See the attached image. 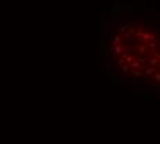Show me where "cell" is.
<instances>
[{
  "label": "cell",
  "mask_w": 160,
  "mask_h": 144,
  "mask_svg": "<svg viewBox=\"0 0 160 144\" xmlns=\"http://www.w3.org/2000/svg\"><path fill=\"white\" fill-rule=\"evenodd\" d=\"M124 38H126V40H128V42H134V40H135L134 32H127L126 35H124Z\"/></svg>",
  "instance_id": "1"
},
{
  "label": "cell",
  "mask_w": 160,
  "mask_h": 144,
  "mask_svg": "<svg viewBox=\"0 0 160 144\" xmlns=\"http://www.w3.org/2000/svg\"><path fill=\"white\" fill-rule=\"evenodd\" d=\"M119 42H120V36H115V38H113V42H112V46H110V49L119 46Z\"/></svg>",
  "instance_id": "2"
},
{
  "label": "cell",
  "mask_w": 160,
  "mask_h": 144,
  "mask_svg": "<svg viewBox=\"0 0 160 144\" xmlns=\"http://www.w3.org/2000/svg\"><path fill=\"white\" fill-rule=\"evenodd\" d=\"M134 36H135V39H139V38H142V36H143V31H142V28H141V26L138 28L137 33H135Z\"/></svg>",
  "instance_id": "3"
},
{
  "label": "cell",
  "mask_w": 160,
  "mask_h": 144,
  "mask_svg": "<svg viewBox=\"0 0 160 144\" xmlns=\"http://www.w3.org/2000/svg\"><path fill=\"white\" fill-rule=\"evenodd\" d=\"M124 29H126V28H124V25H119V26H117V29H116V32H117V33H121V32H124Z\"/></svg>",
  "instance_id": "4"
},
{
  "label": "cell",
  "mask_w": 160,
  "mask_h": 144,
  "mask_svg": "<svg viewBox=\"0 0 160 144\" xmlns=\"http://www.w3.org/2000/svg\"><path fill=\"white\" fill-rule=\"evenodd\" d=\"M153 72H154L153 66H150V68H148V69H145V73H146V75H150V73H153Z\"/></svg>",
  "instance_id": "5"
},
{
  "label": "cell",
  "mask_w": 160,
  "mask_h": 144,
  "mask_svg": "<svg viewBox=\"0 0 160 144\" xmlns=\"http://www.w3.org/2000/svg\"><path fill=\"white\" fill-rule=\"evenodd\" d=\"M157 43H159L157 40H156V42H154V40H152V42H150V44H149V47H150V49H154V47L157 46Z\"/></svg>",
  "instance_id": "6"
},
{
  "label": "cell",
  "mask_w": 160,
  "mask_h": 144,
  "mask_svg": "<svg viewBox=\"0 0 160 144\" xmlns=\"http://www.w3.org/2000/svg\"><path fill=\"white\" fill-rule=\"evenodd\" d=\"M139 53H145V51H146V46H139Z\"/></svg>",
  "instance_id": "7"
},
{
  "label": "cell",
  "mask_w": 160,
  "mask_h": 144,
  "mask_svg": "<svg viewBox=\"0 0 160 144\" xmlns=\"http://www.w3.org/2000/svg\"><path fill=\"white\" fill-rule=\"evenodd\" d=\"M157 58H152V60H150V65H156V64H157Z\"/></svg>",
  "instance_id": "8"
},
{
  "label": "cell",
  "mask_w": 160,
  "mask_h": 144,
  "mask_svg": "<svg viewBox=\"0 0 160 144\" xmlns=\"http://www.w3.org/2000/svg\"><path fill=\"white\" fill-rule=\"evenodd\" d=\"M132 66H134V68H139V66H141V64H139L138 61H134V62H132Z\"/></svg>",
  "instance_id": "9"
},
{
  "label": "cell",
  "mask_w": 160,
  "mask_h": 144,
  "mask_svg": "<svg viewBox=\"0 0 160 144\" xmlns=\"http://www.w3.org/2000/svg\"><path fill=\"white\" fill-rule=\"evenodd\" d=\"M138 62H139V64H143V62H145V61H146V60H145V58H143V57H139V58H138Z\"/></svg>",
  "instance_id": "10"
},
{
  "label": "cell",
  "mask_w": 160,
  "mask_h": 144,
  "mask_svg": "<svg viewBox=\"0 0 160 144\" xmlns=\"http://www.w3.org/2000/svg\"><path fill=\"white\" fill-rule=\"evenodd\" d=\"M121 71H123V72H124V73H126V72H127V71H128V66H127V65H124V66H121Z\"/></svg>",
  "instance_id": "11"
},
{
  "label": "cell",
  "mask_w": 160,
  "mask_h": 144,
  "mask_svg": "<svg viewBox=\"0 0 160 144\" xmlns=\"http://www.w3.org/2000/svg\"><path fill=\"white\" fill-rule=\"evenodd\" d=\"M134 75H135V76H141V72H139V71H134Z\"/></svg>",
  "instance_id": "12"
},
{
  "label": "cell",
  "mask_w": 160,
  "mask_h": 144,
  "mask_svg": "<svg viewBox=\"0 0 160 144\" xmlns=\"http://www.w3.org/2000/svg\"><path fill=\"white\" fill-rule=\"evenodd\" d=\"M123 61H124L123 58H119V60H117V62H119V65H123Z\"/></svg>",
  "instance_id": "13"
},
{
  "label": "cell",
  "mask_w": 160,
  "mask_h": 144,
  "mask_svg": "<svg viewBox=\"0 0 160 144\" xmlns=\"http://www.w3.org/2000/svg\"><path fill=\"white\" fill-rule=\"evenodd\" d=\"M156 79H157V80H160V73H156Z\"/></svg>",
  "instance_id": "14"
}]
</instances>
